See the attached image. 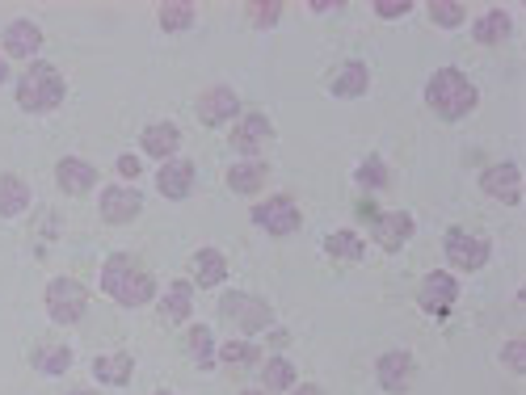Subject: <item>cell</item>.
I'll return each instance as SVG.
<instances>
[{
    "mask_svg": "<svg viewBox=\"0 0 526 395\" xmlns=\"http://www.w3.org/2000/svg\"><path fill=\"white\" fill-rule=\"evenodd\" d=\"M43 303H47V316L55 324H80L89 311V290L76 278H51L43 290Z\"/></svg>",
    "mask_w": 526,
    "mask_h": 395,
    "instance_id": "cell-5",
    "label": "cell"
},
{
    "mask_svg": "<svg viewBox=\"0 0 526 395\" xmlns=\"http://www.w3.org/2000/svg\"><path fill=\"white\" fill-rule=\"evenodd\" d=\"M190 265H194V282L202 290L224 286V278H228V257L219 253V248H198V253L190 257Z\"/></svg>",
    "mask_w": 526,
    "mask_h": 395,
    "instance_id": "cell-24",
    "label": "cell"
},
{
    "mask_svg": "<svg viewBox=\"0 0 526 395\" xmlns=\"http://www.w3.org/2000/svg\"><path fill=\"white\" fill-rule=\"evenodd\" d=\"M266 181H270V164L266 160H236L228 169V190L232 194L253 198V194L266 190Z\"/></svg>",
    "mask_w": 526,
    "mask_h": 395,
    "instance_id": "cell-19",
    "label": "cell"
},
{
    "mask_svg": "<svg viewBox=\"0 0 526 395\" xmlns=\"http://www.w3.org/2000/svg\"><path fill=\"white\" fill-rule=\"evenodd\" d=\"M295 383H299L295 362H287L282 353H278V358H266V362H261V391H270V395H287Z\"/></svg>",
    "mask_w": 526,
    "mask_h": 395,
    "instance_id": "cell-27",
    "label": "cell"
},
{
    "mask_svg": "<svg viewBox=\"0 0 526 395\" xmlns=\"http://www.w3.org/2000/svg\"><path fill=\"white\" fill-rule=\"evenodd\" d=\"M30 362H34L38 374H51V379H55V374H68V370H72V349H68V345H59V341L38 345Z\"/></svg>",
    "mask_w": 526,
    "mask_h": 395,
    "instance_id": "cell-31",
    "label": "cell"
},
{
    "mask_svg": "<svg viewBox=\"0 0 526 395\" xmlns=\"http://www.w3.org/2000/svg\"><path fill=\"white\" fill-rule=\"evenodd\" d=\"M240 395H270V391H240Z\"/></svg>",
    "mask_w": 526,
    "mask_h": 395,
    "instance_id": "cell-43",
    "label": "cell"
},
{
    "mask_svg": "<svg viewBox=\"0 0 526 395\" xmlns=\"http://www.w3.org/2000/svg\"><path fill=\"white\" fill-rule=\"evenodd\" d=\"M270 143H274V122L261 110H240L236 127H232V152H240L245 160H261V152Z\"/></svg>",
    "mask_w": 526,
    "mask_h": 395,
    "instance_id": "cell-7",
    "label": "cell"
},
{
    "mask_svg": "<svg viewBox=\"0 0 526 395\" xmlns=\"http://www.w3.org/2000/svg\"><path fill=\"white\" fill-rule=\"evenodd\" d=\"M413 232H417V219L409 211H379L371 219V240L383 253H400V248L413 240Z\"/></svg>",
    "mask_w": 526,
    "mask_h": 395,
    "instance_id": "cell-14",
    "label": "cell"
},
{
    "mask_svg": "<svg viewBox=\"0 0 526 395\" xmlns=\"http://www.w3.org/2000/svg\"><path fill=\"white\" fill-rule=\"evenodd\" d=\"M308 9L312 13H333V9H341V0H308Z\"/></svg>",
    "mask_w": 526,
    "mask_h": 395,
    "instance_id": "cell-38",
    "label": "cell"
},
{
    "mask_svg": "<svg viewBox=\"0 0 526 395\" xmlns=\"http://www.w3.org/2000/svg\"><path fill=\"white\" fill-rule=\"evenodd\" d=\"M186 349L194 353V362H198V370H215V332L207 328V324H190V332H186Z\"/></svg>",
    "mask_w": 526,
    "mask_h": 395,
    "instance_id": "cell-32",
    "label": "cell"
},
{
    "mask_svg": "<svg viewBox=\"0 0 526 395\" xmlns=\"http://www.w3.org/2000/svg\"><path fill=\"white\" fill-rule=\"evenodd\" d=\"M156 395H177V391H156Z\"/></svg>",
    "mask_w": 526,
    "mask_h": 395,
    "instance_id": "cell-44",
    "label": "cell"
},
{
    "mask_svg": "<svg viewBox=\"0 0 526 395\" xmlns=\"http://www.w3.org/2000/svg\"><path fill=\"white\" fill-rule=\"evenodd\" d=\"M194 181H198V169H194V160H165L160 164V173H156V190L160 198H169V202H181V198H190L194 194Z\"/></svg>",
    "mask_w": 526,
    "mask_h": 395,
    "instance_id": "cell-17",
    "label": "cell"
},
{
    "mask_svg": "<svg viewBox=\"0 0 526 395\" xmlns=\"http://www.w3.org/2000/svg\"><path fill=\"white\" fill-rule=\"evenodd\" d=\"M139 148H144L148 160H173L181 152V127L177 122H152L139 135Z\"/></svg>",
    "mask_w": 526,
    "mask_h": 395,
    "instance_id": "cell-18",
    "label": "cell"
},
{
    "mask_svg": "<svg viewBox=\"0 0 526 395\" xmlns=\"http://www.w3.org/2000/svg\"><path fill=\"white\" fill-rule=\"evenodd\" d=\"M287 395H325V387H316V383H295Z\"/></svg>",
    "mask_w": 526,
    "mask_h": 395,
    "instance_id": "cell-39",
    "label": "cell"
},
{
    "mask_svg": "<svg viewBox=\"0 0 526 395\" xmlns=\"http://www.w3.org/2000/svg\"><path fill=\"white\" fill-rule=\"evenodd\" d=\"M287 341H291V332H270V345H274V349H282Z\"/></svg>",
    "mask_w": 526,
    "mask_h": 395,
    "instance_id": "cell-40",
    "label": "cell"
},
{
    "mask_svg": "<svg viewBox=\"0 0 526 395\" xmlns=\"http://www.w3.org/2000/svg\"><path fill=\"white\" fill-rule=\"evenodd\" d=\"M240 118V93L228 85H211L198 93V122L202 127H228Z\"/></svg>",
    "mask_w": 526,
    "mask_h": 395,
    "instance_id": "cell-12",
    "label": "cell"
},
{
    "mask_svg": "<svg viewBox=\"0 0 526 395\" xmlns=\"http://www.w3.org/2000/svg\"><path fill=\"white\" fill-rule=\"evenodd\" d=\"M5 80H9V59L0 55V85H5Z\"/></svg>",
    "mask_w": 526,
    "mask_h": 395,
    "instance_id": "cell-41",
    "label": "cell"
},
{
    "mask_svg": "<svg viewBox=\"0 0 526 395\" xmlns=\"http://www.w3.org/2000/svg\"><path fill=\"white\" fill-rule=\"evenodd\" d=\"M215 358L224 362V366H232V370H249V366H257V362H266V358H261V345H257V341H245V337L224 341V345L215 349Z\"/></svg>",
    "mask_w": 526,
    "mask_h": 395,
    "instance_id": "cell-30",
    "label": "cell"
},
{
    "mask_svg": "<svg viewBox=\"0 0 526 395\" xmlns=\"http://www.w3.org/2000/svg\"><path fill=\"white\" fill-rule=\"evenodd\" d=\"M426 13H430V22L442 26V30H455V26L468 22V5H463V0H430Z\"/></svg>",
    "mask_w": 526,
    "mask_h": 395,
    "instance_id": "cell-34",
    "label": "cell"
},
{
    "mask_svg": "<svg viewBox=\"0 0 526 395\" xmlns=\"http://www.w3.org/2000/svg\"><path fill=\"white\" fill-rule=\"evenodd\" d=\"M38 51H43V26L30 22V17H17L0 34V55L5 59H34Z\"/></svg>",
    "mask_w": 526,
    "mask_h": 395,
    "instance_id": "cell-15",
    "label": "cell"
},
{
    "mask_svg": "<svg viewBox=\"0 0 526 395\" xmlns=\"http://www.w3.org/2000/svg\"><path fill=\"white\" fill-rule=\"evenodd\" d=\"M139 173H144V160H139L135 152H123V156H118V177H127V181H135Z\"/></svg>",
    "mask_w": 526,
    "mask_h": 395,
    "instance_id": "cell-37",
    "label": "cell"
},
{
    "mask_svg": "<svg viewBox=\"0 0 526 395\" xmlns=\"http://www.w3.org/2000/svg\"><path fill=\"white\" fill-rule=\"evenodd\" d=\"M219 320L236 328L245 341H253L274 328V307L261 295H249V290H224V295H219Z\"/></svg>",
    "mask_w": 526,
    "mask_h": 395,
    "instance_id": "cell-4",
    "label": "cell"
},
{
    "mask_svg": "<svg viewBox=\"0 0 526 395\" xmlns=\"http://www.w3.org/2000/svg\"><path fill=\"white\" fill-rule=\"evenodd\" d=\"M253 223L270 236H295L303 227V211L295 206L291 194H270V198H261L253 206Z\"/></svg>",
    "mask_w": 526,
    "mask_h": 395,
    "instance_id": "cell-6",
    "label": "cell"
},
{
    "mask_svg": "<svg viewBox=\"0 0 526 395\" xmlns=\"http://www.w3.org/2000/svg\"><path fill=\"white\" fill-rule=\"evenodd\" d=\"M375 379H379V387L388 391V395H404V391L417 383V358H413L409 349H388V353H379Z\"/></svg>",
    "mask_w": 526,
    "mask_h": 395,
    "instance_id": "cell-11",
    "label": "cell"
},
{
    "mask_svg": "<svg viewBox=\"0 0 526 395\" xmlns=\"http://www.w3.org/2000/svg\"><path fill=\"white\" fill-rule=\"evenodd\" d=\"M354 181H358V190L383 194V190H392V169L383 164V156H367V160H358Z\"/></svg>",
    "mask_w": 526,
    "mask_h": 395,
    "instance_id": "cell-29",
    "label": "cell"
},
{
    "mask_svg": "<svg viewBox=\"0 0 526 395\" xmlns=\"http://www.w3.org/2000/svg\"><path fill=\"white\" fill-rule=\"evenodd\" d=\"M459 303V282L451 269H434V274L421 278L417 286V307L426 316H451V307Z\"/></svg>",
    "mask_w": 526,
    "mask_h": 395,
    "instance_id": "cell-10",
    "label": "cell"
},
{
    "mask_svg": "<svg viewBox=\"0 0 526 395\" xmlns=\"http://www.w3.org/2000/svg\"><path fill=\"white\" fill-rule=\"evenodd\" d=\"M325 253L337 265H358L362 257H367V240H362L354 227H337V232L325 236Z\"/></svg>",
    "mask_w": 526,
    "mask_h": 395,
    "instance_id": "cell-23",
    "label": "cell"
},
{
    "mask_svg": "<svg viewBox=\"0 0 526 395\" xmlns=\"http://www.w3.org/2000/svg\"><path fill=\"white\" fill-rule=\"evenodd\" d=\"M476 85H472V76L468 72H459V68H438L430 80H426V106L442 118V122H459V118H468L476 110Z\"/></svg>",
    "mask_w": 526,
    "mask_h": 395,
    "instance_id": "cell-2",
    "label": "cell"
},
{
    "mask_svg": "<svg viewBox=\"0 0 526 395\" xmlns=\"http://www.w3.org/2000/svg\"><path fill=\"white\" fill-rule=\"evenodd\" d=\"M194 22H198V9L190 5V0H165V5L156 9V26L165 34H181V30H190Z\"/></svg>",
    "mask_w": 526,
    "mask_h": 395,
    "instance_id": "cell-28",
    "label": "cell"
},
{
    "mask_svg": "<svg viewBox=\"0 0 526 395\" xmlns=\"http://www.w3.org/2000/svg\"><path fill=\"white\" fill-rule=\"evenodd\" d=\"M64 395H97V391H89V387H76V391H64Z\"/></svg>",
    "mask_w": 526,
    "mask_h": 395,
    "instance_id": "cell-42",
    "label": "cell"
},
{
    "mask_svg": "<svg viewBox=\"0 0 526 395\" xmlns=\"http://www.w3.org/2000/svg\"><path fill=\"white\" fill-rule=\"evenodd\" d=\"M17 106H22L26 114H55L59 106H64L68 97V80L64 72H59L55 64H47V59H34V64L17 76Z\"/></svg>",
    "mask_w": 526,
    "mask_h": 395,
    "instance_id": "cell-3",
    "label": "cell"
},
{
    "mask_svg": "<svg viewBox=\"0 0 526 395\" xmlns=\"http://www.w3.org/2000/svg\"><path fill=\"white\" fill-rule=\"evenodd\" d=\"M93 379L106 383V387H127L135 379V358L131 353H101V358H93Z\"/></svg>",
    "mask_w": 526,
    "mask_h": 395,
    "instance_id": "cell-21",
    "label": "cell"
},
{
    "mask_svg": "<svg viewBox=\"0 0 526 395\" xmlns=\"http://www.w3.org/2000/svg\"><path fill=\"white\" fill-rule=\"evenodd\" d=\"M156 299H160V311H165L173 324H186L190 311H194V286L186 278H177L165 286V295H156Z\"/></svg>",
    "mask_w": 526,
    "mask_h": 395,
    "instance_id": "cell-26",
    "label": "cell"
},
{
    "mask_svg": "<svg viewBox=\"0 0 526 395\" xmlns=\"http://www.w3.org/2000/svg\"><path fill=\"white\" fill-rule=\"evenodd\" d=\"M375 17L379 22H396V17H404V13H413V0H375Z\"/></svg>",
    "mask_w": 526,
    "mask_h": 395,
    "instance_id": "cell-36",
    "label": "cell"
},
{
    "mask_svg": "<svg viewBox=\"0 0 526 395\" xmlns=\"http://www.w3.org/2000/svg\"><path fill=\"white\" fill-rule=\"evenodd\" d=\"M329 89H333V97H362L371 89V68L362 64V59H346L337 72H333V80H329Z\"/></svg>",
    "mask_w": 526,
    "mask_h": 395,
    "instance_id": "cell-22",
    "label": "cell"
},
{
    "mask_svg": "<svg viewBox=\"0 0 526 395\" xmlns=\"http://www.w3.org/2000/svg\"><path fill=\"white\" fill-rule=\"evenodd\" d=\"M442 253H447L451 269H459V274H476V269L489 265V240H480L472 232H463V227H451L447 240H442Z\"/></svg>",
    "mask_w": 526,
    "mask_h": 395,
    "instance_id": "cell-8",
    "label": "cell"
},
{
    "mask_svg": "<svg viewBox=\"0 0 526 395\" xmlns=\"http://www.w3.org/2000/svg\"><path fill=\"white\" fill-rule=\"evenodd\" d=\"M240 13H245V22L253 30H274L282 22V13H287V5H282V0H249Z\"/></svg>",
    "mask_w": 526,
    "mask_h": 395,
    "instance_id": "cell-33",
    "label": "cell"
},
{
    "mask_svg": "<svg viewBox=\"0 0 526 395\" xmlns=\"http://www.w3.org/2000/svg\"><path fill=\"white\" fill-rule=\"evenodd\" d=\"M55 185L72 198H85L97 190V164L93 160H80V156H64L55 164Z\"/></svg>",
    "mask_w": 526,
    "mask_h": 395,
    "instance_id": "cell-16",
    "label": "cell"
},
{
    "mask_svg": "<svg viewBox=\"0 0 526 395\" xmlns=\"http://www.w3.org/2000/svg\"><path fill=\"white\" fill-rule=\"evenodd\" d=\"M480 190L489 194L493 202H501V206H518L522 202V173H518V164L514 160L489 164V169L480 173Z\"/></svg>",
    "mask_w": 526,
    "mask_h": 395,
    "instance_id": "cell-13",
    "label": "cell"
},
{
    "mask_svg": "<svg viewBox=\"0 0 526 395\" xmlns=\"http://www.w3.org/2000/svg\"><path fill=\"white\" fill-rule=\"evenodd\" d=\"M26 211H30V185H26V177L0 173V215L17 219V215H26Z\"/></svg>",
    "mask_w": 526,
    "mask_h": 395,
    "instance_id": "cell-25",
    "label": "cell"
},
{
    "mask_svg": "<svg viewBox=\"0 0 526 395\" xmlns=\"http://www.w3.org/2000/svg\"><path fill=\"white\" fill-rule=\"evenodd\" d=\"M101 295H110L118 307H148L156 299V278L131 253H114L101 265Z\"/></svg>",
    "mask_w": 526,
    "mask_h": 395,
    "instance_id": "cell-1",
    "label": "cell"
},
{
    "mask_svg": "<svg viewBox=\"0 0 526 395\" xmlns=\"http://www.w3.org/2000/svg\"><path fill=\"white\" fill-rule=\"evenodd\" d=\"M501 362L510 374H526V337H514V341H505L501 349Z\"/></svg>",
    "mask_w": 526,
    "mask_h": 395,
    "instance_id": "cell-35",
    "label": "cell"
},
{
    "mask_svg": "<svg viewBox=\"0 0 526 395\" xmlns=\"http://www.w3.org/2000/svg\"><path fill=\"white\" fill-rule=\"evenodd\" d=\"M510 34H514V17L505 13V9H484L472 22V38H476L480 47H501Z\"/></svg>",
    "mask_w": 526,
    "mask_h": 395,
    "instance_id": "cell-20",
    "label": "cell"
},
{
    "mask_svg": "<svg viewBox=\"0 0 526 395\" xmlns=\"http://www.w3.org/2000/svg\"><path fill=\"white\" fill-rule=\"evenodd\" d=\"M97 211H101V223L127 227L144 211V194H139L135 185H106V190L97 194Z\"/></svg>",
    "mask_w": 526,
    "mask_h": 395,
    "instance_id": "cell-9",
    "label": "cell"
}]
</instances>
